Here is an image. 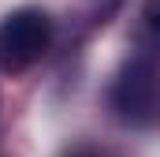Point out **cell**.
Here are the masks:
<instances>
[{"mask_svg":"<svg viewBox=\"0 0 160 157\" xmlns=\"http://www.w3.org/2000/svg\"><path fill=\"white\" fill-rule=\"evenodd\" d=\"M112 105L127 123H153L160 116V82L149 60H127L112 86Z\"/></svg>","mask_w":160,"mask_h":157,"instance_id":"7a4b0ae2","label":"cell"},{"mask_svg":"<svg viewBox=\"0 0 160 157\" xmlns=\"http://www.w3.org/2000/svg\"><path fill=\"white\" fill-rule=\"evenodd\" d=\"M63 157H123L119 150L112 146H97V142H82V146H71Z\"/></svg>","mask_w":160,"mask_h":157,"instance_id":"3957f363","label":"cell"},{"mask_svg":"<svg viewBox=\"0 0 160 157\" xmlns=\"http://www.w3.org/2000/svg\"><path fill=\"white\" fill-rule=\"evenodd\" d=\"M142 19H145V26L160 38V0H145L142 4Z\"/></svg>","mask_w":160,"mask_h":157,"instance_id":"277c9868","label":"cell"},{"mask_svg":"<svg viewBox=\"0 0 160 157\" xmlns=\"http://www.w3.org/2000/svg\"><path fill=\"white\" fill-rule=\"evenodd\" d=\"M52 41V23L41 8H19L0 23V68L4 71H26L34 68Z\"/></svg>","mask_w":160,"mask_h":157,"instance_id":"6da1fadb","label":"cell"}]
</instances>
